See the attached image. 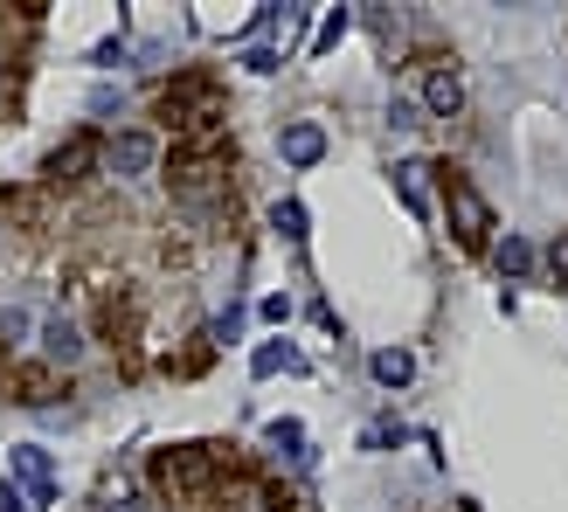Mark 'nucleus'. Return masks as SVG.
I'll list each match as a JSON object with an SVG mask.
<instances>
[{"instance_id": "20", "label": "nucleus", "mask_w": 568, "mask_h": 512, "mask_svg": "<svg viewBox=\"0 0 568 512\" xmlns=\"http://www.w3.org/2000/svg\"><path fill=\"white\" fill-rule=\"evenodd\" d=\"M541 264H548V277H555V284H568V229L548 243V256H541Z\"/></svg>"}, {"instance_id": "7", "label": "nucleus", "mask_w": 568, "mask_h": 512, "mask_svg": "<svg viewBox=\"0 0 568 512\" xmlns=\"http://www.w3.org/2000/svg\"><path fill=\"white\" fill-rule=\"evenodd\" d=\"M8 395L28 409H49L55 395H70V381H63V367H49V360H21V367H8Z\"/></svg>"}, {"instance_id": "4", "label": "nucleus", "mask_w": 568, "mask_h": 512, "mask_svg": "<svg viewBox=\"0 0 568 512\" xmlns=\"http://www.w3.org/2000/svg\"><path fill=\"white\" fill-rule=\"evenodd\" d=\"M444 208H450V236L465 249H493V202L458 174V166H444Z\"/></svg>"}, {"instance_id": "12", "label": "nucleus", "mask_w": 568, "mask_h": 512, "mask_svg": "<svg viewBox=\"0 0 568 512\" xmlns=\"http://www.w3.org/2000/svg\"><path fill=\"white\" fill-rule=\"evenodd\" d=\"M8 464H14V478H21V485H28V499H36V505H49V499H55V478H49V458H42L36 443H21V450H8Z\"/></svg>"}, {"instance_id": "10", "label": "nucleus", "mask_w": 568, "mask_h": 512, "mask_svg": "<svg viewBox=\"0 0 568 512\" xmlns=\"http://www.w3.org/2000/svg\"><path fill=\"white\" fill-rule=\"evenodd\" d=\"M49 215H55L49 187H0V222H14V229L42 236V229H49Z\"/></svg>"}, {"instance_id": "14", "label": "nucleus", "mask_w": 568, "mask_h": 512, "mask_svg": "<svg viewBox=\"0 0 568 512\" xmlns=\"http://www.w3.org/2000/svg\"><path fill=\"white\" fill-rule=\"evenodd\" d=\"M320 153H326V132L320 125H292V132H284V160H292V166H312Z\"/></svg>"}, {"instance_id": "8", "label": "nucleus", "mask_w": 568, "mask_h": 512, "mask_svg": "<svg viewBox=\"0 0 568 512\" xmlns=\"http://www.w3.org/2000/svg\"><path fill=\"white\" fill-rule=\"evenodd\" d=\"M98 332H104L111 347L125 354V367H132V347H139V298H132V291H104V305H98Z\"/></svg>"}, {"instance_id": "9", "label": "nucleus", "mask_w": 568, "mask_h": 512, "mask_svg": "<svg viewBox=\"0 0 568 512\" xmlns=\"http://www.w3.org/2000/svg\"><path fill=\"white\" fill-rule=\"evenodd\" d=\"M222 492H230V505H236V512H298V499L284 492L277 478H257V471L230 478V485H222Z\"/></svg>"}, {"instance_id": "3", "label": "nucleus", "mask_w": 568, "mask_h": 512, "mask_svg": "<svg viewBox=\"0 0 568 512\" xmlns=\"http://www.w3.org/2000/svg\"><path fill=\"white\" fill-rule=\"evenodd\" d=\"M166 194L187 208H215V202H230V181H236V153L230 146H174L166 153Z\"/></svg>"}, {"instance_id": "21", "label": "nucleus", "mask_w": 568, "mask_h": 512, "mask_svg": "<svg viewBox=\"0 0 568 512\" xmlns=\"http://www.w3.org/2000/svg\"><path fill=\"white\" fill-rule=\"evenodd\" d=\"M277 367H298L292 347H257V375H277Z\"/></svg>"}, {"instance_id": "2", "label": "nucleus", "mask_w": 568, "mask_h": 512, "mask_svg": "<svg viewBox=\"0 0 568 512\" xmlns=\"http://www.w3.org/2000/svg\"><path fill=\"white\" fill-rule=\"evenodd\" d=\"M153 119L174 132V146H222V125H230V91L209 70H181L174 83H160Z\"/></svg>"}, {"instance_id": "6", "label": "nucleus", "mask_w": 568, "mask_h": 512, "mask_svg": "<svg viewBox=\"0 0 568 512\" xmlns=\"http://www.w3.org/2000/svg\"><path fill=\"white\" fill-rule=\"evenodd\" d=\"M423 111H430V119H458L465 111V76H458L450 55H430V63H423Z\"/></svg>"}, {"instance_id": "1", "label": "nucleus", "mask_w": 568, "mask_h": 512, "mask_svg": "<svg viewBox=\"0 0 568 512\" xmlns=\"http://www.w3.org/2000/svg\"><path fill=\"white\" fill-rule=\"evenodd\" d=\"M250 464L236 458V443H174V450H153V464H146V478H153V492L166 499V505H209L230 478H243Z\"/></svg>"}, {"instance_id": "11", "label": "nucleus", "mask_w": 568, "mask_h": 512, "mask_svg": "<svg viewBox=\"0 0 568 512\" xmlns=\"http://www.w3.org/2000/svg\"><path fill=\"white\" fill-rule=\"evenodd\" d=\"M104 160L119 166V174H153V160H160V146H153V132H119L104 146Z\"/></svg>"}, {"instance_id": "17", "label": "nucleus", "mask_w": 568, "mask_h": 512, "mask_svg": "<svg viewBox=\"0 0 568 512\" xmlns=\"http://www.w3.org/2000/svg\"><path fill=\"white\" fill-rule=\"evenodd\" d=\"M42 339H49V367H55V360H70V354H77V326H63V319H55V326H49Z\"/></svg>"}, {"instance_id": "16", "label": "nucleus", "mask_w": 568, "mask_h": 512, "mask_svg": "<svg viewBox=\"0 0 568 512\" xmlns=\"http://www.w3.org/2000/svg\"><path fill=\"white\" fill-rule=\"evenodd\" d=\"M493 256H499V270H506V277H527V270H534V243H520V236H506Z\"/></svg>"}, {"instance_id": "18", "label": "nucleus", "mask_w": 568, "mask_h": 512, "mask_svg": "<svg viewBox=\"0 0 568 512\" xmlns=\"http://www.w3.org/2000/svg\"><path fill=\"white\" fill-rule=\"evenodd\" d=\"M271 222H277V229L292 236V243H305V208H298V202H277V215H271Z\"/></svg>"}, {"instance_id": "19", "label": "nucleus", "mask_w": 568, "mask_h": 512, "mask_svg": "<svg viewBox=\"0 0 568 512\" xmlns=\"http://www.w3.org/2000/svg\"><path fill=\"white\" fill-rule=\"evenodd\" d=\"M271 443L292 450V458H305V430H298V422H271Z\"/></svg>"}, {"instance_id": "13", "label": "nucleus", "mask_w": 568, "mask_h": 512, "mask_svg": "<svg viewBox=\"0 0 568 512\" xmlns=\"http://www.w3.org/2000/svg\"><path fill=\"white\" fill-rule=\"evenodd\" d=\"M423 174H430V166H423V160H403V166H395V187H403L409 215H423V208H430V181H423Z\"/></svg>"}, {"instance_id": "5", "label": "nucleus", "mask_w": 568, "mask_h": 512, "mask_svg": "<svg viewBox=\"0 0 568 512\" xmlns=\"http://www.w3.org/2000/svg\"><path fill=\"white\" fill-rule=\"evenodd\" d=\"M98 160H104V139H98V132H70L63 146L49 153L42 174H49V187H70V181H91V174H98Z\"/></svg>"}, {"instance_id": "15", "label": "nucleus", "mask_w": 568, "mask_h": 512, "mask_svg": "<svg viewBox=\"0 0 568 512\" xmlns=\"http://www.w3.org/2000/svg\"><path fill=\"white\" fill-rule=\"evenodd\" d=\"M409 375H416V360H409L403 347H382V354H375V381H382V388H403Z\"/></svg>"}]
</instances>
